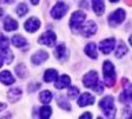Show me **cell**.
I'll return each instance as SVG.
<instances>
[{
  "label": "cell",
  "mask_w": 132,
  "mask_h": 119,
  "mask_svg": "<svg viewBox=\"0 0 132 119\" xmlns=\"http://www.w3.org/2000/svg\"><path fill=\"white\" fill-rule=\"evenodd\" d=\"M103 73H104V84L107 87H112L116 83L114 66L111 61L106 60L103 64Z\"/></svg>",
  "instance_id": "6da1fadb"
},
{
  "label": "cell",
  "mask_w": 132,
  "mask_h": 119,
  "mask_svg": "<svg viewBox=\"0 0 132 119\" xmlns=\"http://www.w3.org/2000/svg\"><path fill=\"white\" fill-rule=\"evenodd\" d=\"M99 107L102 108L106 118H113L116 113V107H114V101H113V97L111 96H106L104 97L100 101H99Z\"/></svg>",
  "instance_id": "7a4b0ae2"
},
{
  "label": "cell",
  "mask_w": 132,
  "mask_h": 119,
  "mask_svg": "<svg viewBox=\"0 0 132 119\" xmlns=\"http://www.w3.org/2000/svg\"><path fill=\"white\" fill-rule=\"evenodd\" d=\"M85 19H86V14L84 13V12H81V11L74 12V13L72 14L71 19H70V27H71V30L73 31V32L80 30L82 22L85 21Z\"/></svg>",
  "instance_id": "3957f363"
},
{
  "label": "cell",
  "mask_w": 132,
  "mask_h": 119,
  "mask_svg": "<svg viewBox=\"0 0 132 119\" xmlns=\"http://www.w3.org/2000/svg\"><path fill=\"white\" fill-rule=\"evenodd\" d=\"M121 85L124 87V91L123 93L120 94V97H119V100L124 104H131L132 103V84L129 83L127 79H123L121 80Z\"/></svg>",
  "instance_id": "277c9868"
},
{
  "label": "cell",
  "mask_w": 132,
  "mask_h": 119,
  "mask_svg": "<svg viewBox=\"0 0 132 119\" xmlns=\"http://www.w3.org/2000/svg\"><path fill=\"white\" fill-rule=\"evenodd\" d=\"M67 10H69V7H67V5H66L65 3H63V1H58V3L53 6L52 11H51V15H52L53 19L59 20L67 13Z\"/></svg>",
  "instance_id": "5b68a950"
},
{
  "label": "cell",
  "mask_w": 132,
  "mask_h": 119,
  "mask_svg": "<svg viewBox=\"0 0 132 119\" xmlns=\"http://www.w3.org/2000/svg\"><path fill=\"white\" fill-rule=\"evenodd\" d=\"M125 15L126 14H125V11L123 8L116 10L113 13H111L109 15V24H110V26H117L119 24H121L124 21V19H125Z\"/></svg>",
  "instance_id": "8992f818"
},
{
  "label": "cell",
  "mask_w": 132,
  "mask_h": 119,
  "mask_svg": "<svg viewBox=\"0 0 132 119\" xmlns=\"http://www.w3.org/2000/svg\"><path fill=\"white\" fill-rule=\"evenodd\" d=\"M57 40V36L53 31H46L43 33L38 39V42L41 45H46V46H53Z\"/></svg>",
  "instance_id": "52a82bcc"
},
{
  "label": "cell",
  "mask_w": 132,
  "mask_h": 119,
  "mask_svg": "<svg viewBox=\"0 0 132 119\" xmlns=\"http://www.w3.org/2000/svg\"><path fill=\"white\" fill-rule=\"evenodd\" d=\"M114 44H116L114 39H112V38L105 39V40L100 41V44H99V50L102 51L104 54H109L114 48Z\"/></svg>",
  "instance_id": "ba28073f"
},
{
  "label": "cell",
  "mask_w": 132,
  "mask_h": 119,
  "mask_svg": "<svg viewBox=\"0 0 132 119\" xmlns=\"http://www.w3.org/2000/svg\"><path fill=\"white\" fill-rule=\"evenodd\" d=\"M98 81V73L96 71H90L85 74L84 79H82V83L85 85V87H92L94 84Z\"/></svg>",
  "instance_id": "9c48e42d"
},
{
  "label": "cell",
  "mask_w": 132,
  "mask_h": 119,
  "mask_svg": "<svg viewBox=\"0 0 132 119\" xmlns=\"http://www.w3.org/2000/svg\"><path fill=\"white\" fill-rule=\"evenodd\" d=\"M24 27L27 32L33 33V32H36V31L40 27V20L37 19V18H34V17H32L24 24Z\"/></svg>",
  "instance_id": "30bf717a"
},
{
  "label": "cell",
  "mask_w": 132,
  "mask_h": 119,
  "mask_svg": "<svg viewBox=\"0 0 132 119\" xmlns=\"http://www.w3.org/2000/svg\"><path fill=\"white\" fill-rule=\"evenodd\" d=\"M96 32H97V25L92 20H88L85 24V26L81 27V34L84 37H91L93 36Z\"/></svg>",
  "instance_id": "8fae6325"
},
{
  "label": "cell",
  "mask_w": 132,
  "mask_h": 119,
  "mask_svg": "<svg viewBox=\"0 0 132 119\" xmlns=\"http://www.w3.org/2000/svg\"><path fill=\"white\" fill-rule=\"evenodd\" d=\"M54 55H55V58L60 61H64L69 58V51L65 47V45L64 44L58 45L54 50Z\"/></svg>",
  "instance_id": "7c38bea8"
},
{
  "label": "cell",
  "mask_w": 132,
  "mask_h": 119,
  "mask_svg": "<svg viewBox=\"0 0 132 119\" xmlns=\"http://www.w3.org/2000/svg\"><path fill=\"white\" fill-rule=\"evenodd\" d=\"M47 58H48V53L47 52H45V51H38V52H36L32 55L31 60H32V63L34 65H40L44 61H46Z\"/></svg>",
  "instance_id": "4fadbf2b"
},
{
  "label": "cell",
  "mask_w": 132,
  "mask_h": 119,
  "mask_svg": "<svg viewBox=\"0 0 132 119\" xmlns=\"http://www.w3.org/2000/svg\"><path fill=\"white\" fill-rule=\"evenodd\" d=\"M94 97L93 96H91L90 93H84L81 94L78 99V105L80 107H84V106H88V105H92L94 103Z\"/></svg>",
  "instance_id": "5bb4252c"
},
{
  "label": "cell",
  "mask_w": 132,
  "mask_h": 119,
  "mask_svg": "<svg viewBox=\"0 0 132 119\" xmlns=\"http://www.w3.org/2000/svg\"><path fill=\"white\" fill-rule=\"evenodd\" d=\"M70 83H71L70 77L69 75H66V74H64V75H61L57 81H55L54 87L55 89H58V90H63V89H65V87H67V86H70Z\"/></svg>",
  "instance_id": "9a60e30c"
},
{
  "label": "cell",
  "mask_w": 132,
  "mask_h": 119,
  "mask_svg": "<svg viewBox=\"0 0 132 119\" xmlns=\"http://www.w3.org/2000/svg\"><path fill=\"white\" fill-rule=\"evenodd\" d=\"M4 28H5L7 32H11V31H15L18 28V22L11 17H6L4 20Z\"/></svg>",
  "instance_id": "2e32d148"
},
{
  "label": "cell",
  "mask_w": 132,
  "mask_h": 119,
  "mask_svg": "<svg viewBox=\"0 0 132 119\" xmlns=\"http://www.w3.org/2000/svg\"><path fill=\"white\" fill-rule=\"evenodd\" d=\"M85 53L86 55H88L91 59H97L98 58V53H97V46L94 42H90L85 46Z\"/></svg>",
  "instance_id": "e0dca14e"
},
{
  "label": "cell",
  "mask_w": 132,
  "mask_h": 119,
  "mask_svg": "<svg viewBox=\"0 0 132 119\" xmlns=\"http://www.w3.org/2000/svg\"><path fill=\"white\" fill-rule=\"evenodd\" d=\"M22 94V91L20 89H11L7 92V98L11 103H15L16 100H19Z\"/></svg>",
  "instance_id": "ac0fdd59"
},
{
  "label": "cell",
  "mask_w": 132,
  "mask_h": 119,
  "mask_svg": "<svg viewBox=\"0 0 132 119\" xmlns=\"http://www.w3.org/2000/svg\"><path fill=\"white\" fill-rule=\"evenodd\" d=\"M92 7L97 15H102L105 11V5L103 0H92Z\"/></svg>",
  "instance_id": "d6986e66"
},
{
  "label": "cell",
  "mask_w": 132,
  "mask_h": 119,
  "mask_svg": "<svg viewBox=\"0 0 132 119\" xmlns=\"http://www.w3.org/2000/svg\"><path fill=\"white\" fill-rule=\"evenodd\" d=\"M0 81L4 85H12L14 83V78L12 77L10 71H3V72L0 73Z\"/></svg>",
  "instance_id": "ffe728a7"
},
{
  "label": "cell",
  "mask_w": 132,
  "mask_h": 119,
  "mask_svg": "<svg viewBox=\"0 0 132 119\" xmlns=\"http://www.w3.org/2000/svg\"><path fill=\"white\" fill-rule=\"evenodd\" d=\"M12 42H13L14 46L19 47V48L25 47L26 45H27V40H26V39H25L22 36H20V34H15V36L12 38Z\"/></svg>",
  "instance_id": "44dd1931"
},
{
  "label": "cell",
  "mask_w": 132,
  "mask_h": 119,
  "mask_svg": "<svg viewBox=\"0 0 132 119\" xmlns=\"http://www.w3.org/2000/svg\"><path fill=\"white\" fill-rule=\"evenodd\" d=\"M57 77H58V71H55L53 69H48L44 74V80L46 83H51V81H54L57 79Z\"/></svg>",
  "instance_id": "7402d4cb"
},
{
  "label": "cell",
  "mask_w": 132,
  "mask_h": 119,
  "mask_svg": "<svg viewBox=\"0 0 132 119\" xmlns=\"http://www.w3.org/2000/svg\"><path fill=\"white\" fill-rule=\"evenodd\" d=\"M39 100H40L43 104H48V103L52 100V93L50 91H47V90L40 92V94H39Z\"/></svg>",
  "instance_id": "603a6c76"
},
{
  "label": "cell",
  "mask_w": 132,
  "mask_h": 119,
  "mask_svg": "<svg viewBox=\"0 0 132 119\" xmlns=\"http://www.w3.org/2000/svg\"><path fill=\"white\" fill-rule=\"evenodd\" d=\"M51 113H52V108L50 107V106L45 105L43 106V107L39 110V117H40L41 119H47L51 117Z\"/></svg>",
  "instance_id": "cb8c5ba5"
},
{
  "label": "cell",
  "mask_w": 132,
  "mask_h": 119,
  "mask_svg": "<svg viewBox=\"0 0 132 119\" xmlns=\"http://www.w3.org/2000/svg\"><path fill=\"white\" fill-rule=\"evenodd\" d=\"M57 103H58V105L60 106L61 108H64V110H67V111L71 110V105H70V103L66 100V98L64 97L63 94H60V96L58 97Z\"/></svg>",
  "instance_id": "d4e9b609"
},
{
  "label": "cell",
  "mask_w": 132,
  "mask_h": 119,
  "mask_svg": "<svg viewBox=\"0 0 132 119\" xmlns=\"http://www.w3.org/2000/svg\"><path fill=\"white\" fill-rule=\"evenodd\" d=\"M127 53V47L124 42H119L117 50H116V57L117 58H121L123 55H125Z\"/></svg>",
  "instance_id": "484cf974"
},
{
  "label": "cell",
  "mask_w": 132,
  "mask_h": 119,
  "mask_svg": "<svg viewBox=\"0 0 132 119\" xmlns=\"http://www.w3.org/2000/svg\"><path fill=\"white\" fill-rule=\"evenodd\" d=\"M27 12H28V7H27V5H26V4L21 3V4H19V5H18V7H16V14H18L19 17H24Z\"/></svg>",
  "instance_id": "4316f807"
},
{
  "label": "cell",
  "mask_w": 132,
  "mask_h": 119,
  "mask_svg": "<svg viewBox=\"0 0 132 119\" xmlns=\"http://www.w3.org/2000/svg\"><path fill=\"white\" fill-rule=\"evenodd\" d=\"M15 73L19 75L20 78H25L26 77V73H27V69L25 67L24 64H19L15 67Z\"/></svg>",
  "instance_id": "83f0119b"
},
{
  "label": "cell",
  "mask_w": 132,
  "mask_h": 119,
  "mask_svg": "<svg viewBox=\"0 0 132 119\" xmlns=\"http://www.w3.org/2000/svg\"><path fill=\"white\" fill-rule=\"evenodd\" d=\"M8 45H10V41L6 37H4L3 34H0V51L4 52V51L8 50Z\"/></svg>",
  "instance_id": "f1b7e54d"
},
{
  "label": "cell",
  "mask_w": 132,
  "mask_h": 119,
  "mask_svg": "<svg viewBox=\"0 0 132 119\" xmlns=\"http://www.w3.org/2000/svg\"><path fill=\"white\" fill-rule=\"evenodd\" d=\"M78 94H79V89H78V87H76V86H71V87L69 89V93H67V96H69L71 99H74Z\"/></svg>",
  "instance_id": "f546056e"
},
{
  "label": "cell",
  "mask_w": 132,
  "mask_h": 119,
  "mask_svg": "<svg viewBox=\"0 0 132 119\" xmlns=\"http://www.w3.org/2000/svg\"><path fill=\"white\" fill-rule=\"evenodd\" d=\"M4 59L6 60L7 64H11L12 61H13V53H12L10 50L4 51Z\"/></svg>",
  "instance_id": "4dcf8cb0"
},
{
  "label": "cell",
  "mask_w": 132,
  "mask_h": 119,
  "mask_svg": "<svg viewBox=\"0 0 132 119\" xmlns=\"http://www.w3.org/2000/svg\"><path fill=\"white\" fill-rule=\"evenodd\" d=\"M91 89L93 90V91H96L97 93H102V92L104 91V86H103V84H100V83H98V81H97V83L94 84Z\"/></svg>",
  "instance_id": "1f68e13d"
},
{
  "label": "cell",
  "mask_w": 132,
  "mask_h": 119,
  "mask_svg": "<svg viewBox=\"0 0 132 119\" xmlns=\"http://www.w3.org/2000/svg\"><path fill=\"white\" fill-rule=\"evenodd\" d=\"M123 113L125 114V116H124V117H125V118H131V117H132V116H131V114H132V112L129 110V108H126V110H124V112H123Z\"/></svg>",
  "instance_id": "d6a6232c"
},
{
  "label": "cell",
  "mask_w": 132,
  "mask_h": 119,
  "mask_svg": "<svg viewBox=\"0 0 132 119\" xmlns=\"http://www.w3.org/2000/svg\"><path fill=\"white\" fill-rule=\"evenodd\" d=\"M91 118H92V116H91L90 112H86L82 116H80V119H91Z\"/></svg>",
  "instance_id": "836d02e7"
},
{
  "label": "cell",
  "mask_w": 132,
  "mask_h": 119,
  "mask_svg": "<svg viewBox=\"0 0 132 119\" xmlns=\"http://www.w3.org/2000/svg\"><path fill=\"white\" fill-rule=\"evenodd\" d=\"M80 6H81V7H85V8H87V7H88L87 1H86V0H81V3H80Z\"/></svg>",
  "instance_id": "e575fe53"
},
{
  "label": "cell",
  "mask_w": 132,
  "mask_h": 119,
  "mask_svg": "<svg viewBox=\"0 0 132 119\" xmlns=\"http://www.w3.org/2000/svg\"><path fill=\"white\" fill-rule=\"evenodd\" d=\"M14 0H0V4H12Z\"/></svg>",
  "instance_id": "d590c367"
},
{
  "label": "cell",
  "mask_w": 132,
  "mask_h": 119,
  "mask_svg": "<svg viewBox=\"0 0 132 119\" xmlns=\"http://www.w3.org/2000/svg\"><path fill=\"white\" fill-rule=\"evenodd\" d=\"M5 108H6V105H5V104H3V103H0V111L5 110Z\"/></svg>",
  "instance_id": "8d00e7d4"
},
{
  "label": "cell",
  "mask_w": 132,
  "mask_h": 119,
  "mask_svg": "<svg viewBox=\"0 0 132 119\" xmlns=\"http://www.w3.org/2000/svg\"><path fill=\"white\" fill-rule=\"evenodd\" d=\"M3 63H4V55L0 54V67L3 66Z\"/></svg>",
  "instance_id": "74e56055"
},
{
  "label": "cell",
  "mask_w": 132,
  "mask_h": 119,
  "mask_svg": "<svg viewBox=\"0 0 132 119\" xmlns=\"http://www.w3.org/2000/svg\"><path fill=\"white\" fill-rule=\"evenodd\" d=\"M125 4L127 6H132V0H125Z\"/></svg>",
  "instance_id": "f35d334b"
},
{
  "label": "cell",
  "mask_w": 132,
  "mask_h": 119,
  "mask_svg": "<svg viewBox=\"0 0 132 119\" xmlns=\"http://www.w3.org/2000/svg\"><path fill=\"white\" fill-rule=\"evenodd\" d=\"M30 1L33 4V5H38L39 4V0H30Z\"/></svg>",
  "instance_id": "ab89813d"
},
{
  "label": "cell",
  "mask_w": 132,
  "mask_h": 119,
  "mask_svg": "<svg viewBox=\"0 0 132 119\" xmlns=\"http://www.w3.org/2000/svg\"><path fill=\"white\" fill-rule=\"evenodd\" d=\"M129 41H130V44H131V45H132V36H131V37H130V39H129Z\"/></svg>",
  "instance_id": "60d3db41"
},
{
  "label": "cell",
  "mask_w": 132,
  "mask_h": 119,
  "mask_svg": "<svg viewBox=\"0 0 132 119\" xmlns=\"http://www.w3.org/2000/svg\"><path fill=\"white\" fill-rule=\"evenodd\" d=\"M110 1H111V3H118L119 0H110Z\"/></svg>",
  "instance_id": "b9f144b4"
},
{
  "label": "cell",
  "mask_w": 132,
  "mask_h": 119,
  "mask_svg": "<svg viewBox=\"0 0 132 119\" xmlns=\"http://www.w3.org/2000/svg\"><path fill=\"white\" fill-rule=\"evenodd\" d=\"M1 15H3V10L0 8V17H1Z\"/></svg>",
  "instance_id": "7bdbcfd3"
}]
</instances>
